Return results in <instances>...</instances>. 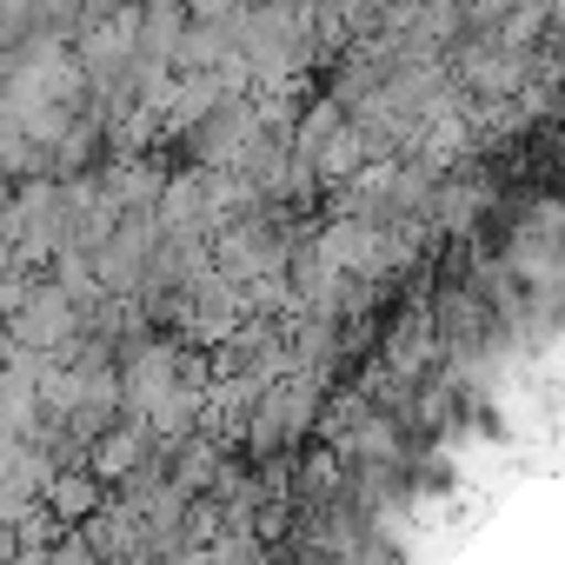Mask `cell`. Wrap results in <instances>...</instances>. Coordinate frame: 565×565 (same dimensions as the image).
<instances>
[]
</instances>
